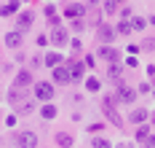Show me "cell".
<instances>
[{"instance_id": "obj_1", "label": "cell", "mask_w": 155, "mask_h": 148, "mask_svg": "<svg viewBox=\"0 0 155 148\" xmlns=\"http://www.w3.org/2000/svg\"><path fill=\"white\" fill-rule=\"evenodd\" d=\"M35 97L40 100V102H48V100L54 97V83H46V81L35 83Z\"/></svg>"}, {"instance_id": "obj_2", "label": "cell", "mask_w": 155, "mask_h": 148, "mask_svg": "<svg viewBox=\"0 0 155 148\" xmlns=\"http://www.w3.org/2000/svg\"><path fill=\"white\" fill-rule=\"evenodd\" d=\"M16 143H19L21 148H35V146H38V135L30 132V129H24L19 137H16Z\"/></svg>"}, {"instance_id": "obj_3", "label": "cell", "mask_w": 155, "mask_h": 148, "mask_svg": "<svg viewBox=\"0 0 155 148\" xmlns=\"http://www.w3.org/2000/svg\"><path fill=\"white\" fill-rule=\"evenodd\" d=\"M104 113H107V118L115 124V127H123V118L118 116V111H115V105H112V97L104 100Z\"/></svg>"}, {"instance_id": "obj_4", "label": "cell", "mask_w": 155, "mask_h": 148, "mask_svg": "<svg viewBox=\"0 0 155 148\" xmlns=\"http://www.w3.org/2000/svg\"><path fill=\"white\" fill-rule=\"evenodd\" d=\"M72 81V73H70V65H64V67H54V83H70Z\"/></svg>"}, {"instance_id": "obj_5", "label": "cell", "mask_w": 155, "mask_h": 148, "mask_svg": "<svg viewBox=\"0 0 155 148\" xmlns=\"http://www.w3.org/2000/svg\"><path fill=\"white\" fill-rule=\"evenodd\" d=\"M14 108H16V113L27 116V113H32V108H35V102H32V100L27 97V94H24V97H19V100L14 102Z\"/></svg>"}, {"instance_id": "obj_6", "label": "cell", "mask_w": 155, "mask_h": 148, "mask_svg": "<svg viewBox=\"0 0 155 148\" xmlns=\"http://www.w3.org/2000/svg\"><path fill=\"white\" fill-rule=\"evenodd\" d=\"M21 41H24V33H19V30H14V33L5 35V46H8V49H19Z\"/></svg>"}, {"instance_id": "obj_7", "label": "cell", "mask_w": 155, "mask_h": 148, "mask_svg": "<svg viewBox=\"0 0 155 148\" xmlns=\"http://www.w3.org/2000/svg\"><path fill=\"white\" fill-rule=\"evenodd\" d=\"M16 27H19V33H24V30H30V27H32V11H24L21 16L16 19Z\"/></svg>"}, {"instance_id": "obj_8", "label": "cell", "mask_w": 155, "mask_h": 148, "mask_svg": "<svg viewBox=\"0 0 155 148\" xmlns=\"http://www.w3.org/2000/svg\"><path fill=\"white\" fill-rule=\"evenodd\" d=\"M118 100H120V102H134V100H137V92H134L131 86H120V89H118Z\"/></svg>"}, {"instance_id": "obj_9", "label": "cell", "mask_w": 155, "mask_h": 148, "mask_svg": "<svg viewBox=\"0 0 155 148\" xmlns=\"http://www.w3.org/2000/svg\"><path fill=\"white\" fill-rule=\"evenodd\" d=\"M83 14H86V8H83V5H78V3H72V5H67V8H64V16H72V19L83 16Z\"/></svg>"}, {"instance_id": "obj_10", "label": "cell", "mask_w": 155, "mask_h": 148, "mask_svg": "<svg viewBox=\"0 0 155 148\" xmlns=\"http://www.w3.org/2000/svg\"><path fill=\"white\" fill-rule=\"evenodd\" d=\"M115 35H118V33H115L112 27H107V24H102V27H99V41H104V43H110Z\"/></svg>"}, {"instance_id": "obj_11", "label": "cell", "mask_w": 155, "mask_h": 148, "mask_svg": "<svg viewBox=\"0 0 155 148\" xmlns=\"http://www.w3.org/2000/svg\"><path fill=\"white\" fill-rule=\"evenodd\" d=\"M70 73H72V81H80L83 73H86V65H83V62H72V65H70Z\"/></svg>"}, {"instance_id": "obj_12", "label": "cell", "mask_w": 155, "mask_h": 148, "mask_svg": "<svg viewBox=\"0 0 155 148\" xmlns=\"http://www.w3.org/2000/svg\"><path fill=\"white\" fill-rule=\"evenodd\" d=\"M99 57H102L104 62H115V57H118V51L112 49V46H102V51H99Z\"/></svg>"}, {"instance_id": "obj_13", "label": "cell", "mask_w": 155, "mask_h": 148, "mask_svg": "<svg viewBox=\"0 0 155 148\" xmlns=\"http://www.w3.org/2000/svg\"><path fill=\"white\" fill-rule=\"evenodd\" d=\"M147 116H150V113L139 108V111H134V113L128 116V121H131V124H144V121H147Z\"/></svg>"}, {"instance_id": "obj_14", "label": "cell", "mask_w": 155, "mask_h": 148, "mask_svg": "<svg viewBox=\"0 0 155 148\" xmlns=\"http://www.w3.org/2000/svg\"><path fill=\"white\" fill-rule=\"evenodd\" d=\"M30 81H32V76L27 73V70H21V73L16 76V83H14V86H19V89H24V86H27Z\"/></svg>"}, {"instance_id": "obj_15", "label": "cell", "mask_w": 155, "mask_h": 148, "mask_svg": "<svg viewBox=\"0 0 155 148\" xmlns=\"http://www.w3.org/2000/svg\"><path fill=\"white\" fill-rule=\"evenodd\" d=\"M40 116H43V118H46V121H51V118H54V116H56V108H54V105H51V102H46V105H43V108H40Z\"/></svg>"}, {"instance_id": "obj_16", "label": "cell", "mask_w": 155, "mask_h": 148, "mask_svg": "<svg viewBox=\"0 0 155 148\" xmlns=\"http://www.w3.org/2000/svg\"><path fill=\"white\" fill-rule=\"evenodd\" d=\"M51 41H54L56 46H64V43H67V33H64V30H54V35H51Z\"/></svg>"}, {"instance_id": "obj_17", "label": "cell", "mask_w": 155, "mask_h": 148, "mask_svg": "<svg viewBox=\"0 0 155 148\" xmlns=\"http://www.w3.org/2000/svg\"><path fill=\"white\" fill-rule=\"evenodd\" d=\"M16 8H19V0H11L8 5H3V8H0V16H11Z\"/></svg>"}, {"instance_id": "obj_18", "label": "cell", "mask_w": 155, "mask_h": 148, "mask_svg": "<svg viewBox=\"0 0 155 148\" xmlns=\"http://www.w3.org/2000/svg\"><path fill=\"white\" fill-rule=\"evenodd\" d=\"M62 62V54H56V51H51V54H46V65L48 67H56Z\"/></svg>"}, {"instance_id": "obj_19", "label": "cell", "mask_w": 155, "mask_h": 148, "mask_svg": "<svg viewBox=\"0 0 155 148\" xmlns=\"http://www.w3.org/2000/svg\"><path fill=\"white\" fill-rule=\"evenodd\" d=\"M56 143H59L62 148H70L72 146V137H70L67 132H59V135H56Z\"/></svg>"}, {"instance_id": "obj_20", "label": "cell", "mask_w": 155, "mask_h": 148, "mask_svg": "<svg viewBox=\"0 0 155 148\" xmlns=\"http://www.w3.org/2000/svg\"><path fill=\"white\" fill-rule=\"evenodd\" d=\"M91 146H94V148H112L107 137H94V140H91Z\"/></svg>"}, {"instance_id": "obj_21", "label": "cell", "mask_w": 155, "mask_h": 148, "mask_svg": "<svg viewBox=\"0 0 155 148\" xmlns=\"http://www.w3.org/2000/svg\"><path fill=\"white\" fill-rule=\"evenodd\" d=\"M144 24H147V22H144V19H131V30H144Z\"/></svg>"}, {"instance_id": "obj_22", "label": "cell", "mask_w": 155, "mask_h": 148, "mask_svg": "<svg viewBox=\"0 0 155 148\" xmlns=\"http://www.w3.org/2000/svg\"><path fill=\"white\" fill-rule=\"evenodd\" d=\"M118 33L128 35V33H131V22H120V24H118Z\"/></svg>"}, {"instance_id": "obj_23", "label": "cell", "mask_w": 155, "mask_h": 148, "mask_svg": "<svg viewBox=\"0 0 155 148\" xmlns=\"http://www.w3.org/2000/svg\"><path fill=\"white\" fill-rule=\"evenodd\" d=\"M86 89H88V92H99V81H96V78H88V81H86Z\"/></svg>"}, {"instance_id": "obj_24", "label": "cell", "mask_w": 155, "mask_h": 148, "mask_svg": "<svg viewBox=\"0 0 155 148\" xmlns=\"http://www.w3.org/2000/svg\"><path fill=\"white\" fill-rule=\"evenodd\" d=\"M142 49H144V51H153L155 49V38H147V41L142 43Z\"/></svg>"}, {"instance_id": "obj_25", "label": "cell", "mask_w": 155, "mask_h": 148, "mask_svg": "<svg viewBox=\"0 0 155 148\" xmlns=\"http://www.w3.org/2000/svg\"><path fill=\"white\" fill-rule=\"evenodd\" d=\"M137 137H139V140H147V137H150V129H147V127H139Z\"/></svg>"}, {"instance_id": "obj_26", "label": "cell", "mask_w": 155, "mask_h": 148, "mask_svg": "<svg viewBox=\"0 0 155 148\" xmlns=\"http://www.w3.org/2000/svg\"><path fill=\"white\" fill-rule=\"evenodd\" d=\"M110 78H120V67L118 65H110Z\"/></svg>"}, {"instance_id": "obj_27", "label": "cell", "mask_w": 155, "mask_h": 148, "mask_svg": "<svg viewBox=\"0 0 155 148\" xmlns=\"http://www.w3.org/2000/svg\"><path fill=\"white\" fill-rule=\"evenodd\" d=\"M104 11H107V14H115V3H112V0L104 3Z\"/></svg>"}, {"instance_id": "obj_28", "label": "cell", "mask_w": 155, "mask_h": 148, "mask_svg": "<svg viewBox=\"0 0 155 148\" xmlns=\"http://www.w3.org/2000/svg\"><path fill=\"white\" fill-rule=\"evenodd\" d=\"M144 143H147V148H155V135H150V137H147Z\"/></svg>"}, {"instance_id": "obj_29", "label": "cell", "mask_w": 155, "mask_h": 148, "mask_svg": "<svg viewBox=\"0 0 155 148\" xmlns=\"http://www.w3.org/2000/svg\"><path fill=\"white\" fill-rule=\"evenodd\" d=\"M118 148H128V146H118Z\"/></svg>"}]
</instances>
